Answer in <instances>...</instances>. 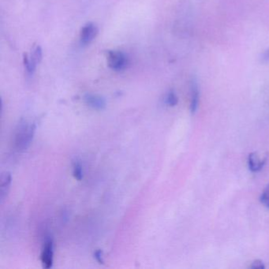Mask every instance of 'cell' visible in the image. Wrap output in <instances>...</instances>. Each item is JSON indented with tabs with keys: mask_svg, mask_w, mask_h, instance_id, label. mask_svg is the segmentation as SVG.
I'll use <instances>...</instances> for the list:
<instances>
[{
	"mask_svg": "<svg viewBox=\"0 0 269 269\" xmlns=\"http://www.w3.org/2000/svg\"><path fill=\"white\" fill-rule=\"evenodd\" d=\"M73 176L78 181H81L83 179V168L79 162L73 163Z\"/></svg>",
	"mask_w": 269,
	"mask_h": 269,
	"instance_id": "cell-10",
	"label": "cell"
},
{
	"mask_svg": "<svg viewBox=\"0 0 269 269\" xmlns=\"http://www.w3.org/2000/svg\"><path fill=\"white\" fill-rule=\"evenodd\" d=\"M266 157H261L257 153H250L248 158L249 170L253 172L261 171L266 163Z\"/></svg>",
	"mask_w": 269,
	"mask_h": 269,
	"instance_id": "cell-6",
	"label": "cell"
},
{
	"mask_svg": "<svg viewBox=\"0 0 269 269\" xmlns=\"http://www.w3.org/2000/svg\"><path fill=\"white\" fill-rule=\"evenodd\" d=\"M41 263L45 269H51L54 262V242L51 238H47L44 244L41 252Z\"/></svg>",
	"mask_w": 269,
	"mask_h": 269,
	"instance_id": "cell-3",
	"label": "cell"
},
{
	"mask_svg": "<svg viewBox=\"0 0 269 269\" xmlns=\"http://www.w3.org/2000/svg\"><path fill=\"white\" fill-rule=\"evenodd\" d=\"M98 33L97 27L93 23H88L82 28L80 34V41L83 45H90L96 37Z\"/></svg>",
	"mask_w": 269,
	"mask_h": 269,
	"instance_id": "cell-4",
	"label": "cell"
},
{
	"mask_svg": "<svg viewBox=\"0 0 269 269\" xmlns=\"http://www.w3.org/2000/svg\"><path fill=\"white\" fill-rule=\"evenodd\" d=\"M84 101L89 107L97 111L104 110L107 102L103 96L96 94L87 93L84 96Z\"/></svg>",
	"mask_w": 269,
	"mask_h": 269,
	"instance_id": "cell-5",
	"label": "cell"
},
{
	"mask_svg": "<svg viewBox=\"0 0 269 269\" xmlns=\"http://www.w3.org/2000/svg\"><path fill=\"white\" fill-rule=\"evenodd\" d=\"M12 182V176L10 172H5L2 174L0 180V202L1 203L4 202L10 191V186Z\"/></svg>",
	"mask_w": 269,
	"mask_h": 269,
	"instance_id": "cell-7",
	"label": "cell"
},
{
	"mask_svg": "<svg viewBox=\"0 0 269 269\" xmlns=\"http://www.w3.org/2000/svg\"><path fill=\"white\" fill-rule=\"evenodd\" d=\"M30 56L33 58V60L37 64H39L42 60V57H43V51H42L41 46L37 45V47H35L33 50V53Z\"/></svg>",
	"mask_w": 269,
	"mask_h": 269,
	"instance_id": "cell-12",
	"label": "cell"
},
{
	"mask_svg": "<svg viewBox=\"0 0 269 269\" xmlns=\"http://www.w3.org/2000/svg\"><path fill=\"white\" fill-rule=\"evenodd\" d=\"M250 268L252 269H265V266L264 265L263 261H261V260H256L252 263Z\"/></svg>",
	"mask_w": 269,
	"mask_h": 269,
	"instance_id": "cell-15",
	"label": "cell"
},
{
	"mask_svg": "<svg viewBox=\"0 0 269 269\" xmlns=\"http://www.w3.org/2000/svg\"><path fill=\"white\" fill-rule=\"evenodd\" d=\"M179 102L177 95L174 91H170L166 96L165 103L169 107H175Z\"/></svg>",
	"mask_w": 269,
	"mask_h": 269,
	"instance_id": "cell-11",
	"label": "cell"
},
{
	"mask_svg": "<svg viewBox=\"0 0 269 269\" xmlns=\"http://www.w3.org/2000/svg\"><path fill=\"white\" fill-rule=\"evenodd\" d=\"M261 60H262V62L265 63V64H269V48L266 50V51L262 54Z\"/></svg>",
	"mask_w": 269,
	"mask_h": 269,
	"instance_id": "cell-16",
	"label": "cell"
},
{
	"mask_svg": "<svg viewBox=\"0 0 269 269\" xmlns=\"http://www.w3.org/2000/svg\"><path fill=\"white\" fill-rule=\"evenodd\" d=\"M23 62H24V68H25V70L28 74L29 76H33L37 69V63L33 60V58L29 56L27 54H24Z\"/></svg>",
	"mask_w": 269,
	"mask_h": 269,
	"instance_id": "cell-9",
	"label": "cell"
},
{
	"mask_svg": "<svg viewBox=\"0 0 269 269\" xmlns=\"http://www.w3.org/2000/svg\"><path fill=\"white\" fill-rule=\"evenodd\" d=\"M260 200L266 208H269V183L268 184L264 191L262 192Z\"/></svg>",
	"mask_w": 269,
	"mask_h": 269,
	"instance_id": "cell-13",
	"label": "cell"
},
{
	"mask_svg": "<svg viewBox=\"0 0 269 269\" xmlns=\"http://www.w3.org/2000/svg\"><path fill=\"white\" fill-rule=\"evenodd\" d=\"M94 258L96 259L98 263L100 265H103L104 263V256H103V252L100 249H98L94 253Z\"/></svg>",
	"mask_w": 269,
	"mask_h": 269,
	"instance_id": "cell-14",
	"label": "cell"
},
{
	"mask_svg": "<svg viewBox=\"0 0 269 269\" xmlns=\"http://www.w3.org/2000/svg\"><path fill=\"white\" fill-rule=\"evenodd\" d=\"M108 64L109 67L114 71H121L127 67L128 59L122 51H108Z\"/></svg>",
	"mask_w": 269,
	"mask_h": 269,
	"instance_id": "cell-2",
	"label": "cell"
},
{
	"mask_svg": "<svg viewBox=\"0 0 269 269\" xmlns=\"http://www.w3.org/2000/svg\"><path fill=\"white\" fill-rule=\"evenodd\" d=\"M37 130V124L35 122H28L26 120L19 122L16 134H15V147L19 152H24L33 141L35 133Z\"/></svg>",
	"mask_w": 269,
	"mask_h": 269,
	"instance_id": "cell-1",
	"label": "cell"
},
{
	"mask_svg": "<svg viewBox=\"0 0 269 269\" xmlns=\"http://www.w3.org/2000/svg\"><path fill=\"white\" fill-rule=\"evenodd\" d=\"M199 104V89L197 80L194 79L191 82V102H190V111L193 114L198 110Z\"/></svg>",
	"mask_w": 269,
	"mask_h": 269,
	"instance_id": "cell-8",
	"label": "cell"
}]
</instances>
